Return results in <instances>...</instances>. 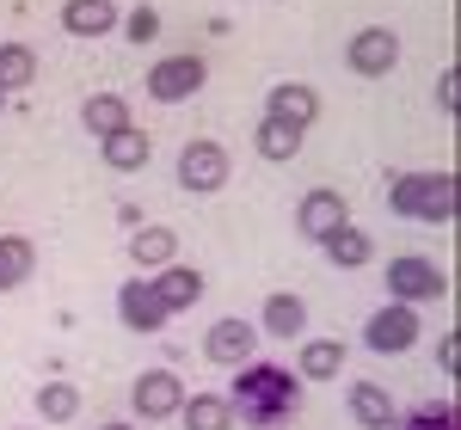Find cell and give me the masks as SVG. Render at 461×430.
Returning a JSON list of instances; mask_svg holds the SVG:
<instances>
[{"label":"cell","mask_w":461,"mask_h":430,"mask_svg":"<svg viewBox=\"0 0 461 430\" xmlns=\"http://www.w3.org/2000/svg\"><path fill=\"white\" fill-rule=\"evenodd\" d=\"M228 412L240 418V425H284L302 412V375H289L277 363H240L234 369V388H228Z\"/></svg>","instance_id":"6da1fadb"},{"label":"cell","mask_w":461,"mask_h":430,"mask_svg":"<svg viewBox=\"0 0 461 430\" xmlns=\"http://www.w3.org/2000/svg\"><path fill=\"white\" fill-rule=\"evenodd\" d=\"M388 210L406 221H449L456 215V173H406L393 179Z\"/></svg>","instance_id":"7a4b0ae2"},{"label":"cell","mask_w":461,"mask_h":430,"mask_svg":"<svg viewBox=\"0 0 461 430\" xmlns=\"http://www.w3.org/2000/svg\"><path fill=\"white\" fill-rule=\"evenodd\" d=\"M203 80H210V62H203V56H167V62L148 68L142 86H148L154 105H178V99H191Z\"/></svg>","instance_id":"3957f363"},{"label":"cell","mask_w":461,"mask_h":430,"mask_svg":"<svg viewBox=\"0 0 461 430\" xmlns=\"http://www.w3.org/2000/svg\"><path fill=\"white\" fill-rule=\"evenodd\" d=\"M388 295L393 301H437V295H449V277L430 264V258H419V252H406V258H388Z\"/></svg>","instance_id":"277c9868"},{"label":"cell","mask_w":461,"mask_h":430,"mask_svg":"<svg viewBox=\"0 0 461 430\" xmlns=\"http://www.w3.org/2000/svg\"><path fill=\"white\" fill-rule=\"evenodd\" d=\"M130 406H136V418H142V425L178 418V406H185V381H178L173 369H148L142 381L130 388Z\"/></svg>","instance_id":"5b68a950"},{"label":"cell","mask_w":461,"mask_h":430,"mask_svg":"<svg viewBox=\"0 0 461 430\" xmlns=\"http://www.w3.org/2000/svg\"><path fill=\"white\" fill-rule=\"evenodd\" d=\"M363 345H369V351H382V357L412 351V345H419V314H412L406 301H388L382 314H369V326H363Z\"/></svg>","instance_id":"8992f818"},{"label":"cell","mask_w":461,"mask_h":430,"mask_svg":"<svg viewBox=\"0 0 461 430\" xmlns=\"http://www.w3.org/2000/svg\"><path fill=\"white\" fill-rule=\"evenodd\" d=\"M178 184L185 191H221L228 184V148L221 142H185L178 148Z\"/></svg>","instance_id":"52a82bcc"},{"label":"cell","mask_w":461,"mask_h":430,"mask_svg":"<svg viewBox=\"0 0 461 430\" xmlns=\"http://www.w3.org/2000/svg\"><path fill=\"white\" fill-rule=\"evenodd\" d=\"M345 62H351V74H363V80H382V74L400 62V37H393L388 25H363V31L345 43Z\"/></svg>","instance_id":"ba28073f"},{"label":"cell","mask_w":461,"mask_h":430,"mask_svg":"<svg viewBox=\"0 0 461 430\" xmlns=\"http://www.w3.org/2000/svg\"><path fill=\"white\" fill-rule=\"evenodd\" d=\"M252 345H258V326L240 320V314H228V320H215L210 332H203V357L221 363V369H240V363H252Z\"/></svg>","instance_id":"9c48e42d"},{"label":"cell","mask_w":461,"mask_h":430,"mask_svg":"<svg viewBox=\"0 0 461 430\" xmlns=\"http://www.w3.org/2000/svg\"><path fill=\"white\" fill-rule=\"evenodd\" d=\"M351 221V210H345V197L332 191V184H314L302 203H295V228L308 234V240H326V234H339Z\"/></svg>","instance_id":"30bf717a"},{"label":"cell","mask_w":461,"mask_h":430,"mask_svg":"<svg viewBox=\"0 0 461 430\" xmlns=\"http://www.w3.org/2000/svg\"><path fill=\"white\" fill-rule=\"evenodd\" d=\"M265 117H277V123H289V130H314V117H320V93L314 86H302V80H284V86H271L265 93Z\"/></svg>","instance_id":"8fae6325"},{"label":"cell","mask_w":461,"mask_h":430,"mask_svg":"<svg viewBox=\"0 0 461 430\" xmlns=\"http://www.w3.org/2000/svg\"><path fill=\"white\" fill-rule=\"evenodd\" d=\"M117 314H123V326H130V332H160V326L173 320V314L160 308V295H154V283H148V277H136V283L117 289Z\"/></svg>","instance_id":"7c38bea8"},{"label":"cell","mask_w":461,"mask_h":430,"mask_svg":"<svg viewBox=\"0 0 461 430\" xmlns=\"http://www.w3.org/2000/svg\"><path fill=\"white\" fill-rule=\"evenodd\" d=\"M203 271L197 264H160V277H154V295H160V308L167 314H185V308H197L203 301Z\"/></svg>","instance_id":"4fadbf2b"},{"label":"cell","mask_w":461,"mask_h":430,"mask_svg":"<svg viewBox=\"0 0 461 430\" xmlns=\"http://www.w3.org/2000/svg\"><path fill=\"white\" fill-rule=\"evenodd\" d=\"M117 0H62V31L68 37H111L117 31Z\"/></svg>","instance_id":"5bb4252c"},{"label":"cell","mask_w":461,"mask_h":430,"mask_svg":"<svg viewBox=\"0 0 461 430\" xmlns=\"http://www.w3.org/2000/svg\"><path fill=\"white\" fill-rule=\"evenodd\" d=\"M258 326H265L258 338H302V332H308V301L277 289V295H265V314H258Z\"/></svg>","instance_id":"9a60e30c"},{"label":"cell","mask_w":461,"mask_h":430,"mask_svg":"<svg viewBox=\"0 0 461 430\" xmlns=\"http://www.w3.org/2000/svg\"><path fill=\"white\" fill-rule=\"evenodd\" d=\"M99 154H105V166H111V173H142L148 160H154V142H148L142 130L130 123V130L105 136V142H99Z\"/></svg>","instance_id":"2e32d148"},{"label":"cell","mask_w":461,"mask_h":430,"mask_svg":"<svg viewBox=\"0 0 461 430\" xmlns=\"http://www.w3.org/2000/svg\"><path fill=\"white\" fill-rule=\"evenodd\" d=\"M339 369H345V345L339 338H302V363H295L302 381H339Z\"/></svg>","instance_id":"e0dca14e"},{"label":"cell","mask_w":461,"mask_h":430,"mask_svg":"<svg viewBox=\"0 0 461 430\" xmlns=\"http://www.w3.org/2000/svg\"><path fill=\"white\" fill-rule=\"evenodd\" d=\"M80 123L105 142V136H117V130H130V99H123V93H93V99L80 105Z\"/></svg>","instance_id":"ac0fdd59"},{"label":"cell","mask_w":461,"mask_h":430,"mask_svg":"<svg viewBox=\"0 0 461 430\" xmlns=\"http://www.w3.org/2000/svg\"><path fill=\"white\" fill-rule=\"evenodd\" d=\"M320 246H326V258H332V264H339V271H363V264H369V258H375V240H369V234H363V228H351V221H345V228H339V234H326V240H320Z\"/></svg>","instance_id":"d6986e66"},{"label":"cell","mask_w":461,"mask_h":430,"mask_svg":"<svg viewBox=\"0 0 461 430\" xmlns=\"http://www.w3.org/2000/svg\"><path fill=\"white\" fill-rule=\"evenodd\" d=\"M32 264H37V246L25 234H0V295L19 283H32Z\"/></svg>","instance_id":"ffe728a7"},{"label":"cell","mask_w":461,"mask_h":430,"mask_svg":"<svg viewBox=\"0 0 461 430\" xmlns=\"http://www.w3.org/2000/svg\"><path fill=\"white\" fill-rule=\"evenodd\" d=\"M351 418H357L363 430H388V425H393L388 388H375V381H351Z\"/></svg>","instance_id":"44dd1931"},{"label":"cell","mask_w":461,"mask_h":430,"mask_svg":"<svg viewBox=\"0 0 461 430\" xmlns=\"http://www.w3.org/2000/svg\"><path fill=\"white\" fill-rule=\"evenodd\" d=\"M130 258H136V271H160V264L178 258V234L173 228H142V234L130 240Z\"/></svg>","instance_id":"7402d4cb"},{"label":"cell","mask_w":461,"mask_h":430,"mask_svg":"<svg viewBox=\"0 0 461 430\" xmlns=\"http://www.w3.org/2000/svg\"><path fill=\"white\" fill-rule=\"evenodd\" d=\"M178 418H185V430H234V412L221 394H191L178 406Z\"/></svg>","instance_id":"603a6c76"},{"label":"cell","mask_w":461,"mask_h":430,"mask_svg":"<svg viewBox=\"0 0 461 430\" xmlns=\"http://www.w3.org/2000/svg\"><path fill=\"white\" fill-rule=\"evenodd\" d=\"M252 148H258L265 160H295V154H302V130H289V123H277V117H258Z\"/></svg>","instance_id":"cb8c5ba5"},{"label":"cell","mask_w":461,"mask_h":430,"mask_svg":"<svg viewBox=\"0 0 461 430\" xmlns=\"http://www.w3.org/2000/svg\"><path fill=\"white\" fill-rule=\"evenodd\" d=\"M37 412H43V425H68L80 412V388L74 381H43L37 388Z\"/></svg>","instance_id":"d4e9b609"},{"label":"cell","mask_w":461,"mask_h":430,"mask_svg":"<svg viewBox=\"0 0 461 430\" xmlns=\"http://www.w3.org/2000/svg\"><path fill=\"white\" fill-rule=\"evenodd\" d=\"M37 80V56L25 43H0V93H19Z\"/></svg>","instance_id":"484cf974"},{"label":"cell","mask_w":461,"mask_h":430,"mask_svg":"<svg viewBox=\"0 0 461 430\" xmlns=\"http://www.w3.org/2000/svg\"><path fill=\"white\" fill-rule=\"evenodd\" d=\"M388 430H456V406H449V399H430L419 412H393Z\"/></svg>","instance_id":"4316f807"},{"label":"cell","mask_w":461,"mask_h":430,"mask_svg":"<svg viewBox=\"0 0 461 430\" xmlns=\"http://www.w3.org/2000/svg\"><path fill=\"white\" fill-rule=\"evenodd\" d=\"M117 25H123V37H130V43H154V37H160V13H154V6H130Z\"/></svg>","instance_id":"83f0119b"},{"label":"cell","mask_w":461,"mask_h":430,"mask_svg":"<svg viewBox=\"0 0 461 430\" xmlns=\"http://www.w3.org/2000/svg\"><path fill=\"white\" fill-rule=\"evenodd\" d=\"M437 105L456 111V68H443V80H437Z\"/></svg>","instance_id":"f1b7e54d"},{"label":"cell","mask_w":461,"mask_h":430,"mask_svg":"<svg viewBox=\"0 0 461 430\" xmlns=\"http://www.w3.org/2000/svg\"><path fill=\"white\" fill-rule=\"evenodd\" d=\"M437 363H443V375H456V363H461V345H456V338H443V345H437Z\"/></svg>","instance_id":"f546056e"},{"label":"cell","mask_w":461,"mask_h":430,"mask_svg":"<svg viewBox=\"0 0 461 430\" xmlns=\"http://www.w3.org/2000/svg\"><path fill=\"white\" fill-rule=\"evenodd\" d=\"M99 430H130V425H99Z\"/></svg>","instance_id":"4dcf8cb0"},{"label":"cell","mask_w":461,"mask_h":430,"mask_svg":"<svg viewBox=\"0 0 461 430\" xmlns=\"http://www.w3.org/2000/svg\"><path fill=\"white\" fill-rule=\"evenodd\" d=\"M0 111H6V93H0Z\"/></svg>","instance_id":"1f68e13d"}]
</instances>
